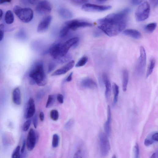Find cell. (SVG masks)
Returning a JSON list of instances; mask_svg holds the SVG:
<instances>
[{
  "instance_id": "cell-1",
  "label": "cell",
  "mask_w": 158,
  "mask_h": 158,
  "mask_svg": "<svg viewBox=\"0 0 158 158\" xmlns=\"http://www.w3.org/2000/svg\"><path fill=\"white\" fill-rule=\"evenodd\" d=\"M128 19H121L114 14L98 20V28L107 35L114 37L119 34L127 26Z\"/></svg>"
},
{
  "instance_id": "cell-2",
  "label": "cell",
  "mask_w": 158,
  "mask_h": 158,
  "mask_svg": "<svg viewBox=\"0 0 158 158\" xmlns=\"http://www.w3.org/2000/svg\"><path fill=\"white\" fill-rule=\"evenodd\" d=\"M29 76L31 83H35L38 86H45L47 82V78L45 72L43 64L41 62L35 63L30 70Z\"/></svg>"
},
{
  "instance_id": "cell-3",
  "label": "cell",
  "mask_w": 158,
  "mask_h": 158,
  "mask_svg": "<svg viewBox=\"0 0 158 158\" xmlns=\"http://www.w3.org/2000/svg\"><path fill=\"white\" fill-rule=\"evenodd\" d=\"M13 11L17 17L23 23H28L34 18L33 11L30 8H23L16 6L14 7Z\"/></svg>"
},
{
  "instance_id": "cell-4",
  "label": "cell",
  "mask_w": 158,
  "mask_h": 158,
  "mask_svg": "<svg viewBox=\"0 0 158 158\" xmlns=\"http://www.w3.org/2000/svg\"><path fill=\"white\" fill-rule=\"evenodd\" d=\"M51 56L54 59H59L68 54L64 43L57 42L51 46L49 50Z\"/></svg>"
},
{
  "instance_id": "cell-5",
  "label": "cell",
  "mask_w": 158,
  "mask_h": 158,
  "mask_svg": "<svg viewBox=\"0 0 158 158\" xmlns=\"http://www.w3.org/2000/svg\"><path fill=\"white\" fill-rule=\"evenodd\" d=\"M150 11V6L147 2L142 3L139 6L135 14L136 20L141 22L147 19L149 17Z\"/></svg>"
},
{
  "instance_id": "cell-6",
  "label": "cell",
  "mask_w": 158,
  "mask_h": 158,
  "mask_svg": "<svg viewBox=\"0 0 158 158\" xmlns=\"http://www.w3.org/2000/svg\"><path fill=\"white\" fill-rule=\"evenodd\" d=\"M108 136L103 132H101L99 135L100 152L103 157L108 155L110 150L111 147Z\"/></svg>"
},
{
  "instance_id": "cell-7",
  "label": "cell",
  "mask_w": 158,
  "mask_h": 158,
  "mask_svg": "<svg viewBox=\"0 0 158 158\" xmlns=\"http://www.w3.org/2000/svg\"><path fill=\"white\" fill-rule=\"evenodd\" d=\"M140 55L136 68V72L138 76L144 73L146 62V54L145 50L143 46L140 47Z\"/></svg>"
},
{
  "instance_id": "cell-8",
  "label": "cell",
  "mask_w": 158,
  "mask_h": 158,
  "mask_svg": "<svg viewBox=\"0 0 158 158\" xmlns=\"http://www.w3.org/2000/svg\"><path fill=\"white\" fill-rule=\"evenodd\" d=\"M39 138L38 132L33 129H30L27 135L26 145L29 151L33 150Z\"/></svg>"
},
{
  "instance_id": "cell-9",
  "label": "cell",
  "mask_w": 158,
  "mask_h": 158,
  "mask_svg": "<svg viewBox=\"0 0 158 158\" xmlns=\"http://www.w3.org/2000/svg\"><path fill=\"white\" fill-rule=\"evenodd\" d=\"M64 24L70 30L74 31L80 28L91 27L93 26V24L90 22L78 20L67 21Z\"/></svg>"
},
{
  "instance_id": "cell-10",
  "label": "cell",
  "mask_w": 158,
  "mask_h": 158,
  "mask_svg": "<svg viewBox=\"0 0 158 158\" xmlns=\"http://www.w3.org/2000/svg\"><path fill=\"white\" fill-rule=\"evenodd\" d=\"M52 9L51 4L47 1H41L38 2L36 7V12L40 15L48 14L51 13Z\"/></svg>"
},
{
  "instance_id": "cell-11",
  "label": "cell",
  "mask_w": 158,
  "mask_h": 158,
  "mask_svg": "<svg viewBox=\"0 0 158 158\" xmlns=\"http://www.w3.org/2000/svg\"><path fill=\"white\" fill-rule=\"evenodd\" d=\"M111 8L110 6H100L89 3L82 6L83 10L88 12H102L110 9Z\"/></svg>"
},
{
  "instance_id": "cell-12",
  "label": "cell",
  "mask_w": 158,
  "mask_h": 158,
  "mask_svg": "<svg viewBox=\"0 0 158 158\" xmlns=\"http://www.w3.org/2000/svg\"><path fill=\"white\" fill-rule=\"evenodd\" d=\"M52 19V17L50 15L44 18L40 22L38 26V32L40 33L45 32L48 29Z\"/></svg>"
},
{
  "instance_id": "cell-13",
  "label": "cell",
  "mask_w": 158,
  "mask_h": 158,
  "mask_svg": "<svg viewBox=\"0 0 158 158\" xmlns=\"http://www.w3.org/2000/svg\"><path fill=\"white\" fill-rule=\"evenodd\" d=\"M36 108L34 99L30 98L28 100V106L24 112V117L27 119L33 117L35 114Z\"/></svg>"
},
{
  "instance_id": "cell-14",
  "label": "cell",
  "mask_w": 158,
  "mask_h": 158,
  "mask_svg": "<svg viewBox=\"0 0 158 158\" xmlns=\"http://www.w3.org/2000/svg\"><path fill=\"white\" fill-rule=\"evenodd\" d=\"M75 64V61L71 60L66 65L54 72L51 75L55 76L64 75L71 70L74 67Z\"/></svg>"
},
{
  "instance_id": "cell-15",
  "label": "cell",
  "mask_w": 158,
  "mask_h": 158,
  "mask_svg": "<svg viewBox=\"0 0 158 158\" xmlns=\"http://www.w3.org/2000/svg\"><path fill=\"white\" fill-rule=\"evenodd\" d=\"M102 77L103 81L106 87L105 94V97L107 100L108 101L109 100L111 95V83L106 73H104L103 74Z\"/></svg>"
},
{
  "instance_id": "cell-16",
  "label": "cell",
  "mask_w": 158,
  "mask_h": 158,
  "mask_svg": "<svg viewBox=\"0 0 158 158\" xmlns=\"http://www.w3.org/2000/svg\"><path fill=\"white\" fill-rule=\"evenodd\" d=\"M107 112V120L105 123L104 127L105 134L108 136H109L111 135L112 131V114L111 108L109 105L108 107Z\"/></svg>"
},
{
  "instance_id": "cell-17",
  "label": "cell",
  "mask_w": 158,
  "mask_h": 158,
  "mask_svg": "<svg viewBox=\"0 0 158 158\" xmlns=\"http://www.w3.org/2000/svg\"><path fill=\"white\" fill-rule=\"evenodd\" d=\"M81 86L86 88L93 89L97 88V83L89 78L83 79L81 82Z\"/></svg>"
},
{
  "instance_id": "cell-18",
  "label": "cell",
  "mask_w": 158,
  "mask_h": 158,
  "mask_svg": "<svg viewBox=\"0 0 158 158\" xmlns=\"http://www.w3.org/2000/svg\"><path fill=\"white\" fill-rule=\"evenodd\" d=\"M123 33L126 36H128L137 39H140L142 37V35L140 31L134 29H126L123 31Z\"/></svg>"
},
{
  "instance_id": "cell-19",
  "label": "cell",
  "mask_w": 158,
  "mask_h": 158,
  "mask_svg": "<svg viewBox=\"0 0 158 158\" xmlns=\"http://www.w3.org/2000/svg\"><path fill=\"white\" fill-rule=\"evenodd\" d=\"M13 101L14 103L17 105L21 103V97L20 90L19 87L15 89L13 92Z\"/></svg>"
},
{
  "instance_id": "cell-20",
  "label": "cell",
  "mask_w": 158,
  "mask_h": 158,
  "mask_svg": "<svg viewBox=\"0 0 158 158\" xmlns=\"http://www.w3.org/2000/svg\"><path fill=\"white\" fill-rule=\"evenodd\" d=\"M58 13L60 16L63 19H68L73 17V14L72 12L68 9L61 8L58 10Z\"/></svg>"
},
{
  "instance_id": "cell-21",
  "label": "cell",
  "mask_w": 158,
  "mask_h": 158,
  "mask_svg": "<svg viewBox=\"0 0 158 158\" xmlns=\"http://www.w3.org/2000/svg\"><path fill=\"white\" fill-rule=\"evenodd\" d=\"M129 80V73L128 71L124 69L123 71L122 88L123 91H125L127 90Z\"/></svg>"
},
{
  "instance_id": "cell-22",
  "label": "cell",
  "mask_w": 158,
  "mask_h": 158,
  "mask_svg": "<svg viewBox=\"0 0 158 158\" xmlns=\"http://www.w3.org/2000/svg\"><path fill=\"white\" fill-rule=\"evenodd\" d=\"M14 20V14L10 10L7 11L5 16V21L6 23L8 24L13 23Z\"/></svg>"
},
{
  "instance_id": "cell-23",
  "label": "cell",
  "mask_w": 158,
  "mask_h": 158,
  "mask_svg": "<svg viewBox=\"0 0 158 158\" xmlns=\"http://www.w3.org/2000/svg\"><path fill=\"white\" fill-rule=\"evenodd\" d=\"M113 90L114 95L113 105L115 106L117 103L119 94V86L115 83L113 85Z\"/></svg>"
},
{
  "instance_id": "cell-24",
  "label": "cell",
  "mask_w": 158,
  "mask_h": 158,
  "mask_svg": "<svg viewBox=\"0 0 158 158\" xmlns=\"http://www.w3.org/2000/svg\"><path fill=\"white\" fill-rule=\"evenodd\" d=\"M155 65V60L151 58L150 61L149 65L147 69L146 77H148L152 73Z\"/></svg>"
},
{
  "instance_id": "cell-25",
  "label": "cell",
  "mask_w": 158,
  "mask_h": 158,
  "mask_svg": "<svg viewBox=\"0 0 158 158\" xmlns=\"http://www.w3.org/2000/svg\"><path fill=\"white\" fill-rule=\"evenodd\" d=\"M70 30L65 24L61 28L59 33L61 38H64L67 36Z\"/></svg>"
},
{
  "instance_id": "cell-26",
  "label": "cell",
  "mask_w": 158,
  "mask_h": 158,
  "mask_svg": "<svg viewBox=\"0 0 158 158\" xmlns=\"http://www.w3.org/2000/svg\"><path fill=\"white\" fill-rule=\"evenodd\" d=\"M157 24L156 23H152L145 25L144 29L146 32L150 33L153 32Z\"/></svg>"
},
{
  "instance_id": "cell-27",
  "label": "cell",
  "mask_w": 158,
  "mask_h": 158,
  "mask_svg": "<svg viewBox=\"0 0 158 158\" xmlns=\"http://www.w3.org/2000/svg\"><path fill=\"white\" fill-rule=\"evenodd\" d=\"M56 100L55 97L54 95H49L46 105V108L51 107L54 104Z\"/></svg>"
},
{
  "instance_id": "cell-28",
  "label": "cell",
  "mask_w": 158,
  "mask_h": 158,
  "mask_svg": "<svg viewBox=\"0 0 158 158\" xmlns=\"http://www.w3.org/2000/svg\"><path fill=\"white\" fill-rule=\"evenodd\" d=\"M88 58L86 56H83L81 58L76 64V67H80L84 66L87 63Z\"/></svg>"
},
{
  "instance_id": "cell-29",
  "label": "cell",
  "mask_w": 158,
  "mask_h": 158,
  "mask_svg": "<svg viewBox=\"0 0 158 158\" xmlns=\"http://www.w3.org/2000/svg\"><path fill=\"white\" fill-rule=\"evenodd\" d=\"M59 136L56 134H54L53 136L52 145L53 148L57 147L59 145Z\"/></svg>"
},
{
  "instance_id": "cell-30",
  "label": "cell",
  "mask_w": 158,
  "mask_h": 158,
  "mask_svg": "<svg viewBox=\"0 0 158 158\" xmlns=\"http://www.w3.org/2000/svg\"><path fill=\"white\" fill-rule=\"evenodd\" d=\"M51 118L54 121H57L59 117V114L58 111L56 110H53L50 112Z\"/></svg>"
},
{
  "instance_id": "cell-31",
  "label": "cell",
  "mask_w": 158,
  "mask_h": 158,
  "mask_svg": "<svg viewBox=\"0 0 158 158\" xmlns=\"http://www.w3.org/2000/svg\"><path fill=\"white\" fill-rule=\"evenodd\" d=\"M57 62L55 60L53 61H51L49 65L48 72L50 73L53 71L58 65Z\"/></svg>"
},
{
  "instance_id": "cell-32",
  "label": "cell",
  "mask_w": 158,
  "mask_h": 158,
  "mask_svg": "<svg viewBox=\"0 0 158 158\" xmlns=\"http://www.w3.org/2000/svg\"><path fill=\"white\" fill-rule=\"evenodd\" d=\"M20 147L17 146L14 150L12 155V158H20Z\"/></svg>"
},
{
  "instance_id": "cell-33",
  "label": "cell",
  "mask_w": 158,
  "mask_h": 158,
  "mask_svg": "<svg viewBox=\"0 0 158 158\" xmlns=\"http://www.w3.org/2000/svg\"><path fill=\"white\" fill-rule=\"evenodd\" d=\"M72 3L75 5L80 6L84 5L88 3V1H83V0H73L71 1Z\"/></svg>"
},
{
  "instance_id": "cell-34",
  "label": "cell",
  "mask_w": 158,
  "mask_h": 158,
  "mask_svg": "<svg viewBox=\"0 0 158 158\" xmlns=\"http://www.w3.org/2000/svg\"><path fill=\"white\" fill-rule=\"evenodd\" d=\"M31 120L28 119L26 121L23 126V130L24 131L26 132L29 129L31 124Z\"/></svg>"
},
{
  "instance_id": "cell-35",
  "label": "cell",
  "mask_w": 158,
  "mask_h": 158,
  "mask_svg": "<svg viewBox=\"0 0 158 158\" xmlns=\"http://www.w3.org/2000/svg\"><path fill=\"white\" fill-rule=\"evenodd\" d=\"M74 123V121L72 119H70L68 121L65 125V128L68 130L70 129L73 126Z\"/></svg>"
},
{
  "instance_id": "cell-36",
  "label": "cell",
  "mask_w": 158,
  "mask_h": 158,
  "mask_svg": "<svg viewBox=\"0 0 158 158\" xmlns=\"http://www.w3.org/2000/svg\"><path fill=\"white\" fill-rule=\"evenodd\" d=\"M4 26L2 24L0 25V41H1L3 39L4 35Z\"/></svg>"
},
{
  "instance_id": "cell-37",
  "label": "cell",
  "mask_w": 158,
  "mask_h": 158,
  "mask_svg": "<svg viewBox=\"0 0 158 158\" xmlns=\"http://www.w3.org/2000/svg\"><path fill=\"white\" fill-rule=\"evenodd\" d=\"M134 152L135 158H138L139 154V145L137 143H136L134 147Z\"/></svg>"
},
{
  "instance_id": "cell-38",
  "label": "cell",
  "mask_w": 158,
  "mask_h": 158,
  "mask_svg": "<svg viewBox=\"0 0 158 158\" xmlns=\"http://www.w3.org/2000/svg\"><path fill=\"white\" fill-rule=\"evenodd\" d=\"M82 153L81 149L78 150L75 153L73 158H83Z\"/></svg>"
},
{
  "instance_id": "cell-39",
  "label": "cell",
  "mask_w": 158,
  "mask_h": 158,
  "mask_svg": "<svg viewBox=\"0 0 158 158\" xmlns=\"http://www.w3.org/2000/svg\"><path fill=\"white\" fill-rule=\"evenodd\" d=\"M33 123L35 128H36L38 126V116L37 114L35 115L33 119Z\"/></svg>"
},
{
  "instance_id": "cell-40",
  "label": "cell",
  "mask_w": 158,
  "mask_h": 158,
  "mask_svg": "<svg viewBox=\"0 0 158 158\" xmlns=\"http://www.w3.org/2000/svg\"><path fill=\"white\" fill-rule=\"evenodd\" d=\"M57 100L58 102L61 104H62L64 102V97L62 94H58L57 97Z\"/></svg>"
},
{
  "instance_id": "cell-41",
  "label": "cell",
  "mask_w": 158,
  "mask_h": 158,
  "mask_svg": "<svg viewBox=\"0 0 158 158\" xmlns=\"http://www.w3.org/2000/svg\"><path fill=\"white\" fill-rule=\"evenodd\" d=\"M153 143V140L149 138L146 139L144 141V144L146 146H149L152 145Z\"/></svg>"
},
{
  "instance_id": "cell-42",
  "label": "cell",
  "mask_w": 158,
  "mask_h": 158,
  "mask_svg": "<svg viewBox=\"0 0 158 158\" xmlns=\"http://www.w3.org/2000/svg\"><path fill=\"white\" fill-rule=\"evenodd\" d=\"M143 1L139 0H133L131 1L132 4L134 6L140 5L142 3Z\"/></svg>"
},
{
  "instance_id": "cell-43",
  "label": "cell",
  "mask_w": 158,
  "mask_h": 158,
  "mask_svg": "<svg viewBox=\"0 0 158 158\" xmlns=\"http://www.w3.org/2000/svg\"><path fill=\"white\" fill-rule=\"evenodd\" d=\"M24 4L27 5H34L37 3L36 1H22Z\"/></svg>"
},
{
  "instance_id": "cell-44",
  "label": "cell",
  "mask_w": 158,
  "mask_h": 158,
  "mask_svg": "<svg viewBox=\"0 0 158 158\" xmlns=\"http://www.w3.org/2000/svg\"><path fill=\"white\" fill-rule=\"evenodd\" d=\"M152 139L153 141H158V133H156L152 135Z\"/></svg>"
},
{
  "instance_id": "cell-45",
  "label": "cell",
  "mask_w": 158,
  "mask_h": 158,
  "mask_svg": "<svg viewBox=\"0 0 158 158\" xmlns=\"http://www.w3.org/2000/svg\"><path fill=\"white\" fill-rule=\"evenodd\" d=\"M26 145V142L25 140H24L23 142L22 147L21 149V152L22 153H23L24 152Z\"/></svg>"
},
{
  "instance_id": "cell-46",
  "label": "cell",
  "mask_w": 158,
  "mask_h": 158,
  "mask_svg": "<svg viewBox=\"0 0 158 158\" xmlns=\"http://www.w3.org/2000/svg\"><path fill=\"white\" fill-rule=\"evenodd\" d=\"M73 72L71 73L66 79V81L67 82H70L72 80V77Z\"/></svg>"
},
{
  "instance_id": "cell-47",
  "label": "cell",
  "mask_w": 158,
  "mask_h": 158,
  "mask_svg": "<svg viewBox=\"0 0 158 158\" xmlns=\"http://www.w3.org/2000/svg\"><path fill=\"white\" fill-rule=\"evenodd\" d=\"M151 3L154 7H156L158 6V1H150Z\"/></svg>"
},
{
  "instance_id": "cell-48",
  "label": "cell",
  "mask_w": 158,
  "mask_h": 158,
  "mask_svg": "<svg viewBox=\"0 0 158 158\" xmlns=\"http://www.w3.org/2000/svg\"><path fill=\"white\" fill-rule=\"evenodd\" d=\"M39 117L41 120L43 121L44 119V114L43 112H41L39 114Z\"/></svg>"
},
{
  "instance_id": "cell-49",
  "label": "cell",
  "mask_w": 158,
  "mask_h": 158,
  "mask_svg": "<svg viewBox=\"0 0 158 158\" xmlns=\"http://www.w3.org/2000/svg\"><path fill=\"white\" fill-rule=\"evenodd\" d=\"M150 158H158V151L153 153Z\"/></svg>"
},
{
  "instance_id": "cell-50",
  "label": "cell",
  "mask_w": 158,
  "mask_h": 158,
  "mask_svg": "<svg viewBox=\"0 0 158 158\" xmlns=\"http://www.w3.org/2000/svg\"><path fill=\"white\" fill-rule=\"evenodd\" d=\"M107 1H105V0H97L96 1V2L100 4H102L105 3Z\"/></svg>"
},
{
  "instance_id": "cell-51",
  "label": "cell",
  "mask_w": 158,
  "mask_h": 158,
  "mask_svg": "<svg viewBox=\"0 0 158 158\" xmlns=\"http://www.w3.org/2000/svg\"><path fill=\"white\" fill-rule=\"evenodd\" d=\"M11 2V1H9V0H7V1H2L0 2V4H4L6 3H9Z\"/></svg>"
},
{
  "instance_id": "cell-52",
  "label": "cell",
  "mask_w": 158,
  "mask_h": 158,
  "mask_svg": "<svg viewBox=\"0 0 158 158\" xmlns=\"http://www.w3.org/2000/svg\"><path fill=\"white\" fill-rule=\"evenodd\" d=\"M94 35L95 37H99L101 36V34L98 31H96V32L94 33Z\"/></svg>"
},
{
  "instance_id": "cell-53",
  "label": "cell",
  "mask_w": 158,
  "mask_h": 158,
  "mask_svg": "<svg viewBox=\"0 0 158 158\" xmlns=\"http://www.w3.org/2000/svg\"><path fill=\"white\" fill-rule=\"evenodd\" d=\"M3 15V10L1 9H0V20H1L2 18Z\"/></svg>"
},
{
  "instance_id": "cell-54",
  "label": "cell",
  "mask_w": 158,
  "mask_h": 158,
  "mask_svg": "<svg viewBox=\"0 0 158 158\" xmlns=\"http://www.w3.org/2000/svg\"><path fill=\"white\" fill-rule=\"evenodd\" d=\"M112 158H117V157L115 155H114L113 156Z\"/></svg>"
}]
</instances>
